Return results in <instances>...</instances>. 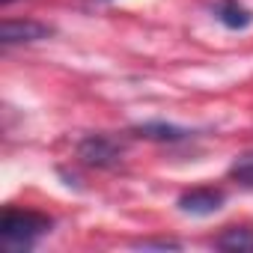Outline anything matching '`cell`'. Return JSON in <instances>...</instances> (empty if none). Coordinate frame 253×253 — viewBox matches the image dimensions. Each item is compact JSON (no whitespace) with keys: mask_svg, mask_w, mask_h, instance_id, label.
<instances>
[{"mask_svg":"<svg viewBox=\"0 0 253 253\" xmlns=\"http://www.w3.org/2000/svg\"><path fill=\"white\" fill-rule=\"evenodd\" d=\"M217 250H229V253H253V229L247 226H229L217 235L214 241Z\"/></svg>","mask_w":253,"mask_h":253,"instance_id":"obj_6","label":"cell"},{"mask_svg":"<svg viewBox=\"0 0 253 253\" xmlns=\"http://www.w3.org/2000/svg\"><path fill=\"white\" fill-rule=\"evenodd\" d=\"M140 137L146 140H161V143H173V140H185L188 131L185 128H176V125H164V122H146L140 128H134Z\"/></svg>","mask_w":253,"mask_h":253,"instance_id":"obj_7","label":"cell"},{"mask_svg":"<svg viewBox=\"0 0 253 253\" xmlns=\"http://www.w3.org/2000/svg\"><path fill=\"white\" fill-rule=\"evenodd\" d=\"M48 232H51V217L39 211L6 209L3 220H0V238H3L6 250H30Z\"/></svg>","mask_w":253,"mask_h":253,"instance_id":"obj_1","label":"cell"},{"mask_svg":"<svg viewBox=\"0 0 253 253\" xmlns=\"http://www.w3.org/2000/svg\"><path fill=\"white\" fill-rule=\"evenodd\" d=\"M140 247H161V250H164V247H179V244H176V241H143Z\"/></svg>","mask_w":253,"mask_h":253,"instance_id":"obj_9","label":"cell"},{"mask_svg":"<svg viewBox=\"0 0 253 253\" xmlns=\"http://www.w3.org/2000/svg\"><path fill=\"white\" fill-rule=\"evenodd\" d=\"M223 191L217 188H194V191H185L179 197V209L185 214H197V217H206V214H214L220 206H223Z\"/></svg>","mask_w":253,"mask_h":253,"instance_id":"obj_3","label":"cell"},{"mask_svg":"<svg viewBox=\"0 0 253 253\" xmlns=\"http://www.w3.org/2000/svg\"><path fill=\"white\" fill-rule=\"evenodd\" d=\"M12 3V0H0V6H9Z\"/></svg>","mask_w":253,"mask_h":253,"instance_id":"obj_10","label":"cell"},{"mask_svg":"<svg viewBox=\"0 0 253 253\" xmlns=\"http://www.w3.org/2000/svg\"><path fill=\"white\" fill-rule=\"evenodd\" d=\"M48 36H51V27L48 24H39V21H15V18H6L3 27H0V42H3V48L21 45V42H39V39H48Z\"/></svg>","mask_w":253,"mask_h":253,"instance_id":"obj_4","label":"cell"},{"mask_svg":"<svg viewBox=\"0 0 253 253\" xmlns=\"http://www.w3.org/2000/svg\"><path fill=\"white\" fill-rule=\"evenodd\" d=\"M229 179L238 182L241 188H253V152H244L232 161L229 167Z\"/></svg>","mask_w":253,"mask_h":253,"instance_id":"obj_8","label":"cell"},{"mask_svg":"<svg viewBox=\"0 0 253 253\" xmlns=\"http://www.w3.org/2000/svg\"><path fill=\"white\" fill-rule=\"evenodd\" d=\"M214 15H217V21H220L223 27H229V30H244V27H250V21H253V12H250L244 3H238V0H220L217 9H214Z\"/></svg>","mask_w":253,"mask_h":253,"instance_id":"obj_5","label":"cell"},{"mask_svg":"<svg viewBox=\"0 0 253 253\" xmlns=\"http://www.w3.org/2000/svg\"><path fill=\"white\" fill-rule=\"evenodd\" d=\"M78 158L86 167H113L122 158V143L107 134H89L78 146Z\"/></svg>","mask_w":253,"mask_h":253,"instance_id":"obj_2","label":"cell"}]
</instances>
